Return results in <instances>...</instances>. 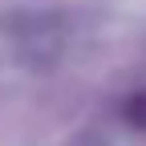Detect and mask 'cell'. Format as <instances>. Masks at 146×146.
<instances>
[{
    "mask_svg": "<svg viewBox=\"0 0 146 146\" xmlns=\"http://www.w3.org/2000/svg\"><path fill=\"white\" fill-rule=\"evenodd\" d=\"M130 122H134V126H146V94L130 102Z\"/></svg>",
    "mask_w": 146,
    "mask_h": 146,
    "instance_id": "obj_1",
    "label": "cell"
}]
</instances>
